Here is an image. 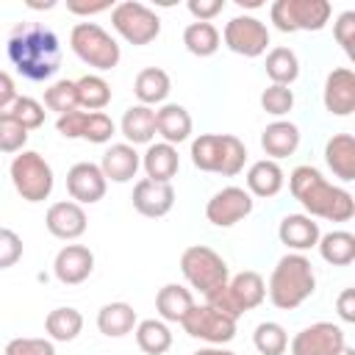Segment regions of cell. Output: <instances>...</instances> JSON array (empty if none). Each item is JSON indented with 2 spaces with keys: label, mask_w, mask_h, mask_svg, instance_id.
Segmentation results:
<instances>
[{
  "label": "cell",
  "mask_w": 355,
  "mask_h": 355,
  "mask_svg": "<svg viewBox=\"0 0 355 355\" xmlns=\"http://www.w3.org/2000/svg\"><path fill=\"white\" fill-rule=\"evenodd\" d=\"M288 191L311 219L349 222L355 216V197L344 186L330 183L313 164H300L291 169Z\"/></svg>",
  "instance_id": "obj_1"
},
{
  "label": "cell",
  "mask_w": 355,
  "mask_h": 355,
  "mask_svg": "<svg viewBox=\"0 0 355 355\" xmlns=\"http://www.w3.org/2000/svg\"><path fill=\"white\" fill-rule=\"evenodd\" d=\"M8 61L28 80H50L61 67V44L58 36L39 22H19L6 44Z\"/></svg>",
  "instance_id": "obj_2"
},
{
  "label": "cell",
  "mask_w": 355,
  "mask_h": 355,
  "mask_svg": "<svg viewBox=\"0 0 355 355\" xmlns=\"http://www.w3.org/2000/svg\"><path fill=\"white\" fill-rule=\"evenodd\" d=\"M316 291L313 263L302 252H286L266 283V297L277 311H294Z\"/></svg>",
  "instance_id": "obj_3"
},
{
  "label": "cell",
  "mask_w": 355,
  "mask_h": 355,
  "mask_svg": "<svg viewBox=\"0 0 355 355\" xmlns=\"http://www.w3.org/2000/svg\"><path fill=\"white\" fill-rule=\"evenodd\" d=\"M263 300H266V280H263L258 272H252V269H244V272L233 275L222 288H216V291H211V294L205 297V302H208L211 308L227 313V316L236 319V322H239L247 311L258 308Z\"/></svg>",
  "instance_id": "obj_4"
},
{
  "label": "cell",
  "mask_w": 355,
  "mask_h": 355,
  "mask_svg": "<svg viewBox=\"0 0 355 355\" xmlns=\"http://www.w3.org/2000/svg\"><path fill=\"white\" fill-rule=\"evenodd\" d=\"M69 47H72V53H75L83 64H89V67L97 69V72L114 69V67L119 64V58H122L119 42H116L103 25L89 22V19L72 25V31H69Z\"/></svg>",
  "instance_id": "obj_5"
},
{
  "label": "cell",
  "mask_w": 355,
  "mask_h": 355,
  "mask_svg": "<svg viewBox=\"0 0 355 355\" xmlns=\"http://www.w3.org/2000/svg\"><path fill=\"white\" fill-rule=\"evenodd\" d=\"M8 175H11V183L17 189V194L25 200V202H44L50 194H53V186H55V175H53V166L47 164V158L36 150H22L11 158V166H8Z\"/></svg>",
  "instance_id": "obj_6"
},
{
  "label": "cell",
  "mask_w": 355,
  "mask_h": 355,
  "mask_svg": "<svg viewBox=\"0 0 355 355\" xmlns=\"http://www.w3.org/2000/svg\"><path fill=\"white\" fill-rule=\"evenodd\" d=\"M180 275L202 297H208L211 291L222 288L230 280L227 261L216 250H211L205 244H191V247H186L180 252Z\"/></svg>",
  "instance_id": "obj_7"
},
{
  "label": "cell",
  "mask_w": 355,
  "mask_h": 355,
  "mask_svg": "<svg viewBox=\"0 0 355 355\" xmlns=\"http://www.w3.org/2000/svg\"><path fill=\"white\" fill-rule=\"evenodd\" d=\"M333 17L327 0H275L269 6V19L280 33L322 31Z\"/></svg>",
  "instance_id": "obj_8"
},
{
  "label": "cell",
  "mask_w": 355,
  "mask_h": 355,
  "mask_svg": "<svg viewBox=\"0 0 355 355\" xmlns=\"http://www.w3.org/2000/svg\"><path fill=\"white\" fill-rule=\"evenodd\" d=\"M111 28L116 31L119 39H125L133 47H144L158 39L161 33V17L139 3V0H122L111 8Z\"/></svg>",
  "instance_id": "obj_9"
},
{
  "label": "cell",
  "mask_w": 355,
  "mask_h": 355,
  "mask_svg": "<svg viewBox=\"0 0 355 355\" xmlns=\"http://www.w3.org/2000/svg\"><path fill=\"white\" fill-rule=\"evenodd\" d=\"M236 319H230L227 313H222V311H216V308H211L208 302H202V305H191V311L183 316V322H180V327L191 336V338H197V341H205V344H211V347H225L227 341H233L236 338Z\"/></svg>",
  "instance_id": "obj_10"
},
{
  "label": "cell",
  "mask_w": 355,
  "mask_h": 355,
  "mask_svg": "<svg viewBox=\"0 0 355 355\" xmlns=\"http://www.w3.org/2000/svg\"><path fill=\"white\" fill-rule=\"evenodd\" d=\"M225 47L244 58H258L269 47V28L263 19L252 14H236L225 22V31L219 33Z\"/></svg>",
  "instance_id": "obj_11"
},
{
  "label": "cell",
  "mask_w": 355,
  "mask_h": 355,
  "mask_svg": "<svg viewBox=\"0 0 355 355\" xmlns=\"http://www.w3.org/2000/svg\"><path fill=\"white\" fill-rule=\"evenodd\" d=\"M344 347L347 333L336 322H313L288 341L291 355H338Z\"/></svg>",
  "instance_id": "obj_12"
},
{
  "label": "cell",
  "mask_w": 355,
  "mask_h": 355,
  "mask_svg": "<svg viewBox=\"0 0 355 355\" xmlns=\"http://www.w3.org/2000/svg\"><path fill=\"white\" fill-rule=\"evenodd\" d=\"M255 208V200L241 186H225L205 202V219L214 227H233L244 216H250Z\"/></svg>",
  "instance_id": "obj_13"
},
{
  "label": "cell",
  "mask_w": 355,
  "mask_h": 355,
  "mask_svg": "<svg viewBox=\"0 0 355 355\" xmlns=\"http://www.w3.org/2000/svg\"><path fill=\"white\" fill-rule=\"evenodd\" d=\"M108 180L100 169V164L92 161H78L67 169V194L78 205H94L105 197Z\"/></svg>",
  "instance_id": "obj_14"
},
{
  "label": "cell",
  "mask_w": 355,
  "mask_h": 355,
  "mask_svg": "<svg viewBox=\"0 0 355 355\" xmlns=\"http://www.w3.org/2000/svg\"><path fill=\"white\" fill-rule=\"evenodd\" d=\"M94 272V252L86 244H64L53 258V275L64 286H80Z\"/></svg>",
  "instance_id": "obj_15"
},
{
  "label": "cell",
  "mask_w": 355,
  "mask_h": 355,
  "mask_svg": "<svg viewBox=\"0 0 355 355\" xmlns=\"http://www.w3.org/2000/svg\"><path fill=\"white\" fill-rule=\"evenodd\" d=\"M322 103L333 116H349L355 111V72L349 67H336L327 72Z\"/></svg>",
  "instance_id": "obj_16"
},
{
  "label": "cell",
  "mask_w": 355,
  "mask_h": 355,
  "mask_svg": "<svg viewBox=\"0 0 355 355\" xmlns=\"http://www.w3.org/2000/svg\"><path fill=\"white\" fill-rule=\"evenodd\" d=\"M44 227L50 236L61 239V241H75L86 233L89 227V219H86V211L83 205L72 202V200H58L47 208L44 214Z\"/></svg>",
  "instance_id": "obj_17"
},
{
  "label": "cell",
  "mask_w": 355,
  "mask_h": 355,
  "mask_svg": "<svg viewBox=\"0 0 355 355\" xmlns=\"http://www.w3.org/2000/svg\"><path fill=\"white\" fill-rule=\"evenodd\" d=\"M133 208L147 216V219H158V216H166L175 205V189L172 183H158V180H150V178H141L136 180L133 186Z\"/></svg>",
  "instance_id": "obj_18"
},
{
  "label": "cell",
  "mask_w": 355,
  "mask_h": 355,
  "mask_svg": "<svg viewBox=\"0 0 355 355\" xmlns=\"http://www.w3.org/2000/svg\"><path fill=\"white\" fill-rule=\"evenodd\" d=\"M319 236H322L319 222L311 219L308 214H286L277 225V239H280V244L288 247V252L305 255L308 250H313L319 244Z\"/></svg>",
  "instance_id": "obj_19"
},
{
  "label": "cell",
  "mask_w": 355,
  "mask_h": 355,
  "mask_svg": "<svg viewBox=\"0 0 355 355\" xmlns=\"http://www.w3.org/2000/svg\"><path fill=\"white\" fill-rule=\"evenodd\" d=\"M100 169H103L105 180H111V183H128L141 169V153L136 147L125 144V141H116V144L105 147V153L100 158Z\"/></svg>",
  "instance_id": "obj_20"
},
{
  "label": "cell",
  "mask_w": 355,
  "mask_h": 355,
  "mask_svg": "<svg viewBox=\"0 0 355 355\" xmlns=\"http://www.w3.org/2000/svg\"><path fill=\"white\" fill-rule=\"evenodd\" d=\"M191 114L186 111V105L180 103H164L155 108V136H161V141L178 147L180 141H186L191 136Z\"/></svg>",
  "instance_id": "obj_21"
},
{
  "label": "cell",
  "mask_w": 355,
  "mask_h": 355,
  "mask_svg": "<svg viewBox=\"0 0 355 355\" xmlns=\"http://www.w3.org/2000/svg\"><path fill=\"white\" fill-rule=\"evenodd\" d=\"M300 139H302V133L291 119H275L261 130V147H263L266 158H272V161L294 155L300 147Z\"/></svg>",
  "instance_id": "obj_22"
},
{
  "label": "cell",
  "mask_w": 355,
  "mask_h": 355,
  "mask_svg": "<svg viewBox=\"0 0 355 355\" xmlns=\"http://www.w3.org/2000/svg\"><path fill=\"white\" fill-rule=\"evenodd\" d=\"M324 164L341 183H352L355 180V136L333 133L324 141Z\"/></svg>",
  "instance_id": "obj_23"
},
{
  "label": "cell",
  "mask_w": 355,
  "mask_h": 355,
  "mask_svg": "<svg viewBox=\"0 0 355 355\" xmlns=\"http://www.w3.org/2000/svg\"><path fill=\"white\" fill-rule=\"evenodd\" d=\"M141 169H144V175L150 180L172 183V178L180 169V153H178V147H172L166 141L147 144V150L141 153Z\"/></svg>",
  "instance_id": "obj_24"
},
{
  "label": "cell",
  "mask_w": 355,
  "mask_h": 355,
  "mask_svg": "<svg viewBox=\"0 0 355 355\" xmlns=\"http://www.w3.org/2000/svg\"><path fill=\"white\" fill-rule=\"evenodd\" d=\"M244 178H247V191H250L252 200H255V197L269 200V197L280 194V189H283V183H286L283 166H280L277 161H272V158H261V161L250 164V169H247Z\"/></svg>",
  "instance_id": "obj_25"
},
{
  "label": "cell",
  "mask_w": 355,
  "mask_h": 355,
  "mask_svg": "<svg viewBox=\"0 0 355 355\" xmlns=\"http://www.w3.org/2000/svg\"><path fill=\"white\" fill-rule=\"evenodd\" d=\"M119 133L125 136V144H130V147L153 144V139H155V108L141 105V103L125 108V114L119 119Z\"/></svg>",
  "instance_id": "obj_26"
},
{
  "label": "cell",
  "mask_w": 355,
  "mask_h": 355,
  "mask_svg": "<svg viewBox=\"0 0 355 355\" xmlns=\"http://www.w3.org/2000/svg\"><path fill=\"white\" fill-rule=\"evenodd\" d=\"M191 305H194V294L180 283H166L155 294V313L166 324H180L183 316L191 311Z\"/></svg>",
  "instance_id": "obj_27"
},
{
  "label": "cell",
  "mask_w": 355,
  "mask_h": 355,
  "mask_svg": "<svg viewBox=\"0 0 355 355\" xmlns=\"http://www.w3.org/2000/svg\"><path fill=\"white\" fill-rule=\"evenodd\" d=\"M169 92H172V80H169L166 69H161V67L139 69V75L133 80V94H136V100L141 105H150V108L153 105H164Z\"/></svg>",
  "instance_id": "obj_28"
},
{
  "label": "cell",
  "mask_w": 355,
  "mask_h": 355,
  "mask_svg": "<svg viewBox=\"0 0 355 355\" xmlns=\"http://www.w3.org/2000/svg\"><path fill=\"white\" fill-rule=\"evenodd\" d=\"M136 324H139V316L130 302L116 300V302H105L97 311V330L108 338H122V336L133 333Z\"/></svg>",
  "instance_id": "obj_29"
},
{
  "label": "cell",
  "mask_w": 355,
  "mask_h": 355,
  "mask_svg": "<svg viewBox=\"0 0 355 355\" xmlns=\"http://www.w3.org/2000/svg\"><path fill=\"white\" fill-rule=\"evenodd\" d=\"M83 330V313L72 305H61V308H53L47 316H44V333L47 338L55 344V341H75Z\"/></svg>",
  "instance_id": "obj_30"
},
{
  "label": "cell",
  "mask_w": 355,
  "mask_h": 355,
  "mask_svg": "<svg viewBox=\"0 0 355 355\" xmlns=\"http://www.w3.org/2000/svg\"><path fill=\"white\" fill-rule=\"evenodd\" d=\"M316 250H319L322 261H327L330 266H349L355 261V236L349 230L322 233Z\"/></svg>",
  "instance_id": "obj_31"
},
{
  "label": "cell",
  "mask_w": 355,
  "mask_h": 355,
  "mask_svg": "<svg viewBox=\"0 0 355 355\" xmlns=\"http://www.w3.org/2000/svg\"><path fill=\"white\" fill-rule=\"evenodd\" d=\"M75 94H78V108L103 111L111 103V83L97 72H86L75 80Z\"/></svg>",
  "instance_id": "obj_32"
},
{
  "label": "cell",
  "mask_w": 355,
  "mask_h": 355,
  "mask_svg": "<svg viewBox=\"0 0 355 355\" xmlns=\"http://www.w3.org/2000/svg\"><path fill=\"white\" fill-rule=\"evenodd\" d=\"M133 336H136V347L144 355H164L172 347V330L164 319H141Z\"/></svg>",
  "instance_id": "obj_33"
},
{
  "label": "cell",
  "mask_w": 355,
  "mask_h": 355,
  "mask_svg": "<svg viewBox=\"0 0 355 355\" xmlns=\"http://www.w3.org/2000/svg\"><path fill=\"white\" fill-rule=\"evenodd\" d=\"M222 44L219 28L214 22H189L183 28V47L197 58H211Z\"/></svg>",
  "instance_id": "obj_34"
},
{
  "label": "cell",
  "mask_w": 355,
  "mask_h": 355,
  "mask_svg": "<svg viewBox=\"0 0 355 355\" xmlns=\"http://www.w3.org/2000/svg\"><path fill=\"white\" fill-rule=\"evenodd\" d=\"M263 69H266V78L272 80V83H277V86H291L297 78H300V58H297V53L291 50V47H272L269 53H266V64H263Z\"/></svg>",
  "instance_id": "obj_35"
},
{
  "label": "cell",
  "mask_w": 355,
  "mask_h": 355,
  "mask_svg": "<svg viewBox=\"0 0 355 355\" xmlns=\"http://www.w3.org/2000/svg\"><path fill=\"white\" fill-rule=\"evenodd\" d=\"M191 164L200 172H219V155H222V133H200L191 139Z\"/></svg>",
  "instance_id": "obj_36"
},
{
  "label": "cell",
  "mask_w": 355,
  "mask_h": 355,
  "mask_svg": "<svg viewBox=\"0 0 355 355\" xmlns=\"http://www.w3.org/2000/svg\"><path fill=\"white\" fill-rule=\"evenodd\" d=\"M252 344L258 349V355H286L288 349V333L280 322H261L252 333Z\"/></svg>",
  "instance_id": "obj_37"
},
{
  "label": "cell",
  "mask_w": 355,
  "mask_h": 355,
  "mask_svg": "<svg viewBox=\"0 0 355 355\" xmlns=\"http://www.w3.org/2000/svg\"><path fill=\"white\" fill-rule=\"evenodd\" d=\"M47 111H53L55 116L61 114H69L78 108V94H75V80H53L47 89H44V103H42Z\"/></svg>",
  "instance_id": "obj_38"
},
{
  "label": "cell",
  "mask_w": 355,
  "mask_h": 355,
  "mask_svg": "<svg viewBox=\"0 0 355 355\" xmlns=\"http://www.w3.org/2000/svg\"><path fill=\"white\" fill-rule=\"evenodd\" d=\"M247 164V147L239 136L233 133H222V155H219V172L222 178H233L244 169Z\"/></svg>",
  "instance_id": "obj_39"
},
{
  "label": "cell",
  "mask_w": 355,
  "mask_h": 355,
  "mask_svg": "<svg viewBox=\"0 0 355 355\" xmlns=\"http://www.w3.org/2000/svg\"><path fill=\"white\" fill-rule=\"evenodd\" d=\"M44 105L39 103V100H33V97H28V94H17V100L11 103V108H8V114L6 116H11L14 122H19L28 133L31 130H36V128H42L44 125Z\"/></svg>",
  "instance_id": "obj_40"
},
{
  "label": "cell",
  "mask_w": 355,
  "mask_h": 355,
  "mask_svg": "<svg viewBox=\"0 0 355 355\" xmlns=\"http://www.w3.org/2000/svg\"><path fill=\"white\" fill-rule=\"evenodd\" d=\"M261 108H263L269 116L283 119V116L294 108V92H291V86L269 83V86L261 92Z\"/></svg>",
  "instance_id": "obj_41"
},
{
  "label": "cell",
  "mask_w": 355,
  "mask_h": 355,
  "mask_svg": "<svg viewBox=\"0 0 355 355\" xmlns=\"http://www.w3.org/2000/svg\"><path fill=\"white\" fill-rule=\"evenodd\" d=\"M114 133H116V125L105 111H86V125H83L80 139H86L92 144H108Z\"/></svg>",
  "instance_id": "obj_42"
},
{
  "label": "cell",
  "mask_w": 355,
  "mask_h": 355,
  "mask_svg": "<svg viewBox=\"0 0 355 355\" xmlns=\"http://www.w3.org/2000/svg\"><path fill=\"white\" fill-rule=\"evenodd\" d=\"M25 144H28V130L11 116H0V153L17 155L25 150Z\"/></svg>",
  "instance_id": "obj_43"
},
{
  "label": "cell",
  "mask_w": 355,
  "mask_h": 355,
  "mask_svg": "<svg viewBox=\"0 0 355 355\" xmlns=\"http://www.w3.org/2000/svg\"><path fill=\"white\" fill-rule=\"evenodd\" d=\"M3 355H55V344L42 336H19V338H11L3 349Z\"/></svg>",
  "instance_id": "obj_44"
},
{
  "label": "cell",
  "mask_w": 355,
  "mask_h": 355,
  "mask_svg": "<svg viewBox=\"0 0 355 355\" xmlns=\"http://www.w3.org/2000/svg\"><path fill=\"white\" fill-rule=\"evenodd\" d=\"M333 36L347 53V58H355V11H341L333 22Z\"/></svg>",
  "instance_id": "obj_45"
},
{
  "label": "cell",
  "mask_w": 355,
  "mask_h": 355,
  "mask_svg": "<svg viewBox=\"0 0 355 355\" xmlns=\"http://www.w3.org/2000/svg\"><path fill=\"white\" fill-rule=\"evenodd\" d=\"M22 239L11 227H0V269H11L22 258Z\"/></svg>",
  "instance_id": "obj_46"
},
{
  "label": "cell",
  "mask_w": 355,
  "mask_h": 355,
  "mask_svg": "<svg viewBox=\"0 0 355 355\" xmlns=\"http://www.w3.org/2000/svg\"><path fill=\"white\" fill-rule=\"evenodd\" d=\"M83 125H86V111H80V108L55 116V130L64 139H80L83 136Z\"/></svg>",
  "instance_id": "obj_47"
},
{
  "label": "cell",
  "mask_w": 355,
  "mask_h": 355,
  "mask_svg": "<svg viewBox=\"0 0 355 355\" xmlns=\"http://www.w3.org/2000/svg\"><path fill=\"white\" fill-rule=\"evenodd\" d=\"M186 8L194 17V22H211L216 14H222L225 0H189Z\"/></svg>",
  "instance_id": "obj_48"
},
{
  "label": "cell",
  "mask_w": 355,
  "mask_h": 355,
  "mask_svg": "<svg viewBox=\"0 0 355 355\" xmlns=\"http://www.w3.org/2000/svg\"><path fill=\"white\" fill-rule=\"evenodd\" d=\"M114 3L111 0H67V11L75 14V17H94V14H103V11H111Z\"/></svg>",
  "instance_id": "obj_49"
},
{
  "label": "cell",
  "mask_w": 355,
  "mask_h": 355,
  "mask_svg": "<svg viewBox=\"0 0 355 355\" xmlns=\"http://www.w3.org/2000/svg\"><path fill=\"white\" fill-rule=\"evenodd\" d=\"M336 313L344 324H352L355 322V288H344L338 297H336Z\"/></svg>",
  "instance_id": "obj_50"
},
{
  "label": "cell",
  "mask_w": 355,
  "mask_h": 355,
  "mask_svg": "<svg viewBox=\"0 0 355 355\" xmlns=\"http://www.w3.org/2000/svg\"><path fill=\"white\" fill-rule=\"evenodd\" d=\"M14 100H17V83L6 69H0V116L8 114Z\"/></svg>",
  "instance_id": "obj_51"
},
{
  "label": "cell",
  "mask_w": 355,
  "mask_h": 355,
  "mask_svg": "<svg viewBox=\"0 0 355 355\" xmlns=\"http://www.w3.org/2000/svg\"><path fill=\"white\" fill-rule=\"evenodd\" d=\"M191 355H236V352L227 349V347H211V344H205V347H200V349L191 352Z\"/></svg>",
  "instance_id": "obj_52"
},
{
  "label": "cell",
  "mask_w": 355,
  "mask_h": 355,
  "mask_svg": "<svg viewBox=\"0 0 355 355\" xmlns=\"http://www.w3.org/2000/svg\"><path fill=\"white\" fill-rule=\"evenodd\" d=\"M241 8H258L261 6V0H236Z\"/></svg>",
  "instance_id": "obj_53"
},
{
  "label": "cell",
  "mask_w": 355,
  "mask_h": 355,
  "mask_svg": "<svg viewBox=\"0 0 355 355\" xmlns=\"http://www.w3.org/2000/svg\"><path fill=\"white\" fill-rule=\"evenodd\" d=\"M338 355H355V349H352V347H349V344H347V347H344V349H341V352H338Z\"/></svg>",
  "instance_id": "obj_54"
}]
</instances>
